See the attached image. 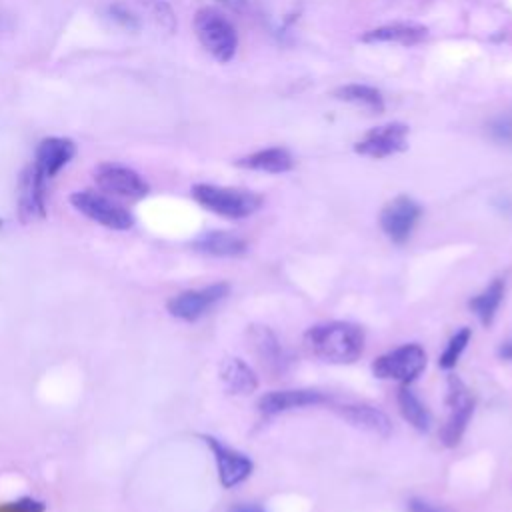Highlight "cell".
<instances>
[{
    "mask_svg": "<svg viewBox=\"0 0 512 512\" xmlns=\"http://www.w3.org/2000/svg\"><path fill=\"white\" fill-rule=\"evenodd\" d=\"M306 346L322 362L352 364L364 352V332L352 322H324L306 330Z\"/></svg>",
    "mask_w": 512,
    "mask_h": 512,
    "instance_id": "obj_1",
    "label": "cell"
},
{
    "mask_svg": "<svg viewBox=\"0 0 512 512\" xmlns=\"http://www.w3.org/2000/svg\"><path fill=\"white\" fill-rule=\"evenodd\" d=\"M190 192H192V198L202 208H206L218 216L232 218V220L248 218L262 204V198L250 190L214 186V184H206V182L194 184Z\"/></svg>",
    "mask_w": 512,
    "mask_h": 512,
    "instance_id": "obj_2",
    "label": "cell"
},
{
    "mask_svg": "<svg viewBox=\"0 0 512 512\" xmlns=\"http://www.w3.org/2000/svg\"><path fill=\"white\" fill-rule=\"evenodd\" d=\"M202 48L218 62H230L238 48V34L232 22L216 8H200L192 20Z\"/></svg>",
    "mask_w": 512,
    "mask_h": 512,
    "instance_id": "obj_3",
    "label": "cell"
},
{
    "mask_svg": "<svg viewBox=\"0 0 512 512\" xmlns=\"http://www.w3.org/2000/svg\"><path fill=\"white\" fill-rule=\"evenodd\" d=\"M70 204L76 212L88 220L116 232L130 230L134 226V216L128 208L114 202L110 196L94 190H76L70 194Z\"/></svg>",
    "mask_w": 512,
    "mask_h": 512,
    "instance_id": "obj_4",
    "label": "cell"
},
{
    "mask_svg": "<svg viewBox=\"0 0 512 512\" xmlns=\"http://www.w3.org/2000/svg\"><path fill=\"white\" fill-rule=\"evenodd\" d=\"M446 406L448 418L440 428V440L444 446L454 448L460 444L466 426L474 414V398L470 388L454 374L446 380Z\"/></svg>",
    "mask_w": 512,
    "mask_h": 512,
    "instance_id": "obj_5",
    "label": "cell"
},
{
    "mask_svg": "<svg viewBox=\"0 0 512 512\" xmlns=\"http://www.w3.org/2000/svg\"><path fill=\"white\" fill-rule=\"evenodd\" d=\"M426 368V352L420 344H402L372 362V374L380 380L410 384Z\"/></svg>",
    "mask_w": 512,
    "mask_h": 512,
    "instance_id": "obj_6",
    "label": "cell"
},
{
    "mask_svg": "<svg viewBox=\"0 0 512 512\" xmlns=\"http://www.w3.org/2000/svg\"><path fill=\"white\" fill-rule=\"evenodd\" d=\"M94 182L96 186L116 198H126V200H140L148 196L150 186L148 182L130 166L118 164V162H100L94 168Z\"/></svg>",
    "mask_w": 512,
    "mask_h": 512,
    "instance_id": "obj_7",
    "label": "cell"
},
{
    "mask_svg": "<svg viewBox=\"0 0 512 512\" xmlns=\"http://www.w3.org/2000/svg\"><path fill=\"white\" fill-rule=\"evenodd\" d=\"M228 292H230V286L226 282H216L198 290H184L166 302V310L172 318H178L184 322H196L208 310H212L220 300H224Z\"/></svg>",
    "mask_w": 512,
    "mask_h": 512,
    "instance_id": "obj_8",
    "label": "cell"
},
{
    "mask_svg": "<svg viewBox=\"0 0 512 512\" xmlns=\"http://www.w3.org/2000/svg\"><path fill=\"white\" fill-rule=\"evenodd\" d=\"M408 126L402 122H388L382 126H376L364 134L354 144V150L360 156L368 158H388L392 154H398L408 148Z\"/></svg>",
    "mask_w": 512,
    "mask_h": 512,
    "instance_id": "obj_9",
    "label": "cell"
},
{
    "mask_svg": "<svg viewBox=\"0 0 512 512\" xmlns=\"http://www.w3.org/2000/svg\"><path fill=\"white\" fill-rule=\"evenodd\" d=\"M420 214L422 210L416 200L410 196H396L382 208L380 228L394 244H404L410 238Z\"/></svg>",
    "mask_w": 512,
    "mask_h": 512,
    "instance_id": "obj_10",
    "label": "cell"
},
{
    "mask_svg": "<svg viewBox=\"0 0 512 512\" xmlns=\"http://www.w3.org/2000/svg\"><path fill=\"white\" fill-rule=\"evenodd\" d=\"M46 184L48 180L32 164L22 170L18 180V214L22 222L46 216Z\"/></svg>",
    "mask_w": 512,
    "mask_h": 512,
    "instance_id": "obj_11",
    "label": "cell"
},
{
    "mask_svg": "<svg viewBox=\"0 0 512 512\" xmlns=\"http://www.w3.org/2000/svg\"><path fill=\"white\" fill-rule=\"evenodd\" d=\"M206 446L212 450L216 466H218V478L224 488H234L236 484L244 482L252 474V460L228 446H224L214 436H202Z\"/></svg>",
    "mask_w": 512,
    "mask_h": 512,
    "instance_id": "obj_12",
    "label": "cell"
},
{
    "mask_svg": "<svg viewBox=\"0 0 512 512\" xmlns=\"http://www.w3.org/2000/svg\"><path fill=\"white\" fill-rule=\"evenodd\" d=\"M76 156V144L64 136L42 138L34 152L32 166L46 178L52 180L60 170H64Z\"/></svg>",
    "mask_w": 512,
    "mask_h": 512,
    "instance_id": "obj_13",
    "label": "cell"
},
{
    "mask_svg": "<svg viewBox=\"0 0 512 512\" xmlns=\"http://www.w3.org/2000/svg\"><path fill=\"white\" fill-rule=\"evenodd\" d=\"M328 402V396L320 390L310 388H290V390H272L266 392L258 400V410L264 416H276L294 408H306V406H318Z\"/></svg>",
    "mask_w": 512,
    "mask_h": 512,
    "instance_id": "obj_14",
    "label": "cell"
},
{
    "mask_svg": "<svg viewBox=\"0 0 512 512\" xmlns=\"http://www.w3.org/2000/svg\"><path fill=\"white\" fill-rule=\"evenodd\" d=\"M250 342L258 356V360L274 372H282L290 362L286 350L282 348L278 336L268 326H252L250 328Z\"/></svg>",
    "mask_w": 512,
    "mask_h": 512,
    "instance_id": "obj_15",
    "label": "cell"
},
{
    "mask_svg": "<svg viewBox=\"0 0 512 512\" xmlns=\"http://www.w3.org/2000/svg\"><path fill=\"white\" fill-rule=\"evenodd\" d=\"M340 416L352 426L376 434L380 438H386L392 432V422L386 416V412L370 404H344L340 406Z\"/></svg>",
    "mask_w": 512,
    "mask_h": 512,
    "instance_id": "obj_16",
    "label": "cell"
},
{
    "mask_svg": "<svg viewBox=\"0 0 512 512\" xmlns=\"http://www.w3.org/2000/svg\"><path fill=\"white\" fill-rule=\"evenodd\" d=\"M198 252L208 254V256H218V258H232L240 256L246 252L248 244L244 238H240L234 232L228 230H210L198 236L192 244Z\"/></svg>",
    "mask_w": 512,
    "mask_h": 512,
    "instance_id": "obj_17",
    "label": "cell"
},
{
    "mask_svg": "<svg viewBox=\"0 0 512 512\" xmlns=\"http://www.w3.org/2000/svg\"><path fill=\"white\" fill-rule=\"evenodd\" d=\"M426 38H428V28L426 26L396 22V24H386V26H378V28L368 30L362 36V42H370V44L394 42V44H402V46H412V44H420Z\"/></svg>",
    "mask_w": 512,
    "mask_h": 512,
    "instance_id": "obj_18",
    "label": "cell"
},
{
    "mask_svg": "<svg viewBox=\"0 0 512 512\" xmlns=\"http://www.w3.org/2000/svg\"><path fill=\"white\" fill-rule=\"evenodd\" d=\"M240 168L248 170H258V172H268V174H282L292 170L294 160L286 148L274 146V148H264L258 152H252L240 160H236Z\"/></svg>",
    "mask_w": 512,
    "mask_h": 512,
    "instance_id": "obj_19",
    "label": "cell"
},
{
    "mask_svg": "<svg viewBox=\"0 0 512 512\" xmlns=\"http://www.w3.org/2000/svg\"><path fill=\"white\" fill-rule=\"evenodd\" d=\"M220 380L232 394H252L258 388L256 372L242 358H226L220 364Z\"/></svg>",
    "mask_w": 512,
    "mask_h": 512,
    "instance_id": "obj_20",
    "label": "cell"
},
{
    "mask_svg": "<svg viewBox=\"0 0 512 512\" xmlns=\"http://www.w3.org/2000/svg\"><path fill=\"white\" fill-rule=\"evenodd\" d=\"M504 290H506V284L502 278H494L480 294H476L474 298H470L468 306L470 310L476 314V318L484 324V326H490L494 322V316H496V310L504 298Z\"/></svg>",
    "mask_w": 512,
    "mask_h": 512,
    "instance_id": "obj_21",
    "label": "cell"
},
{
    "mask_svg": "<svg viewBox=\"0 0 512 512\" xmlns=\"http://www.w3.org/2000/svg\"><path fill=\"white\" fill-rule=\"evenodd\" d=\"M396 400H398V408H400L402 418L412 428H416L418 432H428L430 430L432 414L428 412V408L420 402V398L408 386H402L398 390V398Z\"/></svg>",
    "mask_w": 512,
    "mask_h": 512,
    "instance_id": "obj_22",
    "label": "cell"
},
{
    "mask_svg": "<svg viewBox=\"0 0 512 512\" xmlns=\"http://www.w3.org/2000/svg\"><path fill=\"white\" fill-rule=\"evenodd\" d=\"M334 96L338 100L356 104V106H360L364 110H370V112H376V114L384 110L382 94L376 88L366 86V84H344V86L334 90Z\"/></svg>",
    "mask_w": 512,
    "mask_h": 512,
    "instance_id": "obj_23",
    "label": "cell"
},
{
    "mask_svg": "<svg viewBox=\"0 0 512 512\" xmlns=\"http://www.w3.org/2000/svg\"><path fill=\"white\" fill-rule=\"evenodd\" d=\"M470 338H472V330H470L468 326H462L460 330H456V332L450 336V340H448L444 352L440 354L438 366H440L442 370H452V368L458 364L462 352L466 350Z\"/></svg>",
    "mask_w": 512,
    "mask_h": 512,
    "instance_id": "obj_24",
    "label": "cell"
},
{
    "mask_svg": "<svg viewBox=\"0 0 512 512\" xmlns=\"http://www.w3.org/2000/svg\"><path fill=\"white\" fill-rule=\"evenodd\" d=\"M144 6H146V10L152 14L154 22H156L160 28H164V30H168V32L174 30L176 18H174L172 8H170L166 2H162V0H144Z\"/></svg>",
    "mask_w": 512,
    "mask_h": 512,
    "instance_id": "obj_25",
    "label": "cell"
},
{
    "mask_svg": "<svg viewBox=\"0 0 512 512\" xmlns=\"http://www.w3.org/2000/svg\"><path fill=\"white\" fill-rule=\"evenodd\" d=\"M108 16H110L116 24H120L122 28H128V30H138V28H140L138 16H134V14L128 10L126 4H120V2L110 4V6H108Z\"/></svg>",
    "mask_w": 512,
    "mask_h": 512,
    "instance_id": "obj_26",
    "label": "cell"
},
{
    "mask_svg": "<svg viewBox=\"0 0 512 512\" xmlns=\"http://www.w3.org/2000/svg\"><path fill=\"white\" fill-rule=\"evenodd\" d=\"M0 512H46V504L42 500L24 496L0 506Z\"/></svg>",
    "mask_w": 512,
    "mask_h": 512,
    "instance_id": "obj_27",
    "label": "cell"
},
{
    "mask_svg": "<svg viewBox=\"0 0 512 512\" xmlns=\"http://www.w3.org/2000/svg\"><path fill=\"white\" fill-rule=\"evenodd\" d=\"M490 134L494 140L498 142H512V114L506 116H498L492 124H490Z\"/></svg>",
    "mask_w": 512,
    "mask_h": 512,
    "instance_id": "obj_28",
    "label": "cell"
},
{
    "mask_svg": "<svg viewBox=\"0 0 512 512\" xmlns=\"http://www.w3.org/2000/svg\"><path fill=\"white\" fill-rule=\"evenodd\" d=\"M408 510H410V512H450L448 508L438 506V504H432V502L422 500V498H412V500L408 502Z\"/></svg>",
    "mask_w": 512,
    "mask_h": 512,
    "instance_id": "obj_29",
    "label": "cell"
},
{
    "mask_svg": "<svg viewBox=\"0 0 512 512\" xmlns=\"http://www.w3.org/2000/svg\"><path fill=\"white\" fill-rule=\"evenodd\" d=\"M228 512H266L260 504H252V502H240V504H234Z\"/></svg>",
    "mask_w": 512,
    "mask_h": 512,
    "instance_id": "obj_30",
    "label": "cell"
},
{
    "mask_svg": "<svg viewBox=\"0 0 512 512\" xmlns=\"http://www.w3.org/2000/svg\"><path fill=\"white\" fill-rule=\"evenodd\" d=\"M218 4H222V6H226V8H230V10H236V12H242L246 6H248V2L250 0H216Z\"/></svg>",
    "mask_w": 512,
    "mask_h": 512,
    "instance_id": "obj_31",
    "label": "cell"
},
{
    "mask_svg": "<svg viewBox=\"0 0 512 512\" xmlns=\"http://www.w3.org/2000/svg\"><path fill=\"white\" fill-rule=\"evenodd\" d=\"M498 356H500L502 360H510V362H512V338L500 344V348H498Z\"/></svg>",
    "mask_w": 512,
    "mask_h": 512,
    "instance_id": "obj_32",
    "label": "cell"
},
{
    "mask_svg": "<svg viewBox=\"0 0 512 512\" xmlns=\"http://www.w3.org/2000/svg\"><path fill=\"white\" fill-rule=\"evenodd\" d=\"M2 226H4V220H2V218H0V228H2Z\"/></svg>",
    "mask_w": 512,
    "mask_h": 512,
    "instance_id": "obj_33",
    "label": "cell"
}]
</instances>
